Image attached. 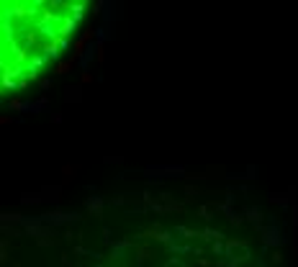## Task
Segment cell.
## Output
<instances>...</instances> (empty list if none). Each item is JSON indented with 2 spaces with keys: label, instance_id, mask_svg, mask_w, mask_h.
<instances>
[{
  "label": "cell",
  "instance_id": "cell-1",
  "mask_svg": "<svg viewBox=\"0 0 298 267\" xmlns=\"http://www.w3.org/2000/svg\"><path fill=\"white\" fill-rule=\"evenodd\" d=\"M85 0H0V98L26 90L75 41Z\"/></svg>",
  "mask_w": 298,
  "mask_h": 267
}]
</instances>
